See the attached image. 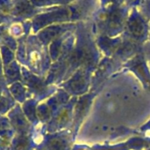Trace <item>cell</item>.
Masks as SVG:
<instances>
[{
	"mask_svg": "<svg viewBox=\"0 0 150 150\" xmlns=\"http://www.w3.org/2000/svg\"><path fill=\"white\" fill-rule=\"evenodd\" d=\"M6 117L10 120L15 133L21 135L30 134L33 125L25 116L21 104L16 103V105L6 115Z\"/></svg>",
	"mask_w": 150,
	"mask_h": 150,
	"instance_id": "6da1fadb",
	"label": "cell"
},
{
	"mask_svg": "<svg viewBox=\"0 0 150 150\" xmlns=\"http://www.w3.org/2000/svg\"><path fill=\"white\" fill-rule=\"evenodd\" d=\"M68 146L64 137L57 134H46L39 150H66Z\"/></svg>",
	"mask_w": 150,
	"mask_h": 150,
	"instance_id": "7a4b0ae2",
	"label": "cell"
},
{
	"mask_svg": "<svg viewBox=\"0 0 150 150\" xmlns=\"http://www.w3.org/2000/svg\"><path fill=\"white\" fill-rule=\"evenodd\" d=\"M127 28L131 35L135 38H142L146 33V26L144 20L138 14L132 13L128 20Z\"/></svg>",
	"mask_w": 150,
	"mask_h": 150,
	"instance_id": "3957f363",
	"label": "cell"
},
{
	"mask_svg": "<svg viewBox=\"0 0 150 150\" xmlns=\"http://www.w3.org/2000/svg\"><path fill=\"white\" fill-rule=\"evenodd\" d=\"M21 64L17 62L13 61L10 64L4 67L3 70V76L4 80L7 85L13 84L14 82L22 81V73H21Z\"/></svg>",
	"mask_w": 150,
	"mask_h": 150,
	"instance_id": "277c9868",
	"label": "cell"
},
{
	"mask_svg": "<svg viewBox=\"0 0 150 150\" xmlns=\"http://www.w3.org/2000/svg\"><path fill=\"white\" fill-rule=\"evenodd\" d=\"M8 90L14 101L19 104H22L29 98L28 89L21 81L8 85Z\"/></svg>",
	"mask_w": 150,
	"mask_h": 150,
	"instance_id": "5b68a950",
	"label": "cell"
},
{
	"mask_svg": "<svg viewBox=\"0 0 150 150\" xmlns=\"http://www.w3.org/2000/svg\"><path fill=\"white\" fill-rule=\"evenodd\" d=\"M21 105V108L25 116L27 117L28 121L32 124V125L34 126V125H38L40 123L37 117V114H36L38 101L34 98H28L25 103H23Z\"/></svg>",
	"mask_w": 150,
	"mask_h": 150,
	"instance_id": "8992f818",
	"label": "cell"
},
{
	"mask_svg": "<svg viewBox=\"0 0 150 150\" xmlns=\"http://www.w3.org/2000/svg\"><path fill=\"white\" fill-rule=\"evenodd\" d=\"M124 12L119 8L112 9L107 18V26L110 30H117L121 28L124 21Z\"/></svg>",
	"mask_w": 150,
	"mask_h": 150,
	"instance_id": "52a82bcc",
	"label": "cell"
},
{
	"mask_svg": "<svg viewBox=\"0 0 150 150\" xmlns=\"http://www.w3.org/2000/svg\"><path fill=\"white\" fill-rule=\"evenodd\" d=\"M15 135V132L6 116L0 117V137L12 141Z\"/></svg>",
	"mask_w": 150,
	"mask_h": 150,
	"instance_id": "ba28073f",
	"label": "cell"
},
{
	"mask_svg": "<svg viewBox=\"0 0 150 150\" xmlns=\"http://www.w3.org/2000/svg\"><path fill=\"white\" fill-rule=\"evenodd\" d=\"M62 31H63V27H61V26L50 27V28H48L45 30L42 31L39 35V38L42 42L47 43L50 41L56 39L57 37V35Z\"/></svg>",
	"mask_w": 150,
	"mask_h": 150,
	"instance_id": "9c48e42d",
	"label": "cell"
},
{
	"mask_svg": "<svg viewBox=\"0 0 150 150\" xmlns=\"http://www.w3.org/2000/svg\"><path fill=\"white\" fill-rule=\"evenodd\" d=\"M1 59L3 63V66H6L10 64L12 62L14 61V54L13 52V50L10 48L4 46L1 48Z\"/></svg>",
	"mask_w": 150,
	"mask_h": 150,
	"instance_id": "30bf717a",
	"label": "cell"
},
{
	"mask_svg": "<svg viewBox=\"0 0 150 150\" xmlns=\"http://www.w3.org/2000/svg\"><path fill=\"white\" fill-rule=\"evenodd\" d=\"M8 91V85L5 81L4 78L0 79V98Z\"/></svg>",
	"mask_w": 150,
	"mask_h": 150,
	"instance_id": "8fae6325",
	"label": "cell"
},
{
	"mask_svg": "<svg viewBox=\"0 0 150 150\" xmlns=\"http://www.w3.org/2000/svg\"><path fill=\"white\" fill-rule=\"evenodd\" d=\"M28 10H30V6L26 3H21L17 6V11L19 13H26Z\"/></svg>",
	"mask_w": 150,
	"mask_h": 150,
	"instance_id": "7c38bea8",
	"label": "cell"
},
{
	"mask_svg": "<svg viewBox=\"0 0 150 150\" xmlns=\"http://www.w3.org/2000/svg\"><path fill=\"white\" fill-rule=\"evenodd\" d=\"M3 70H4V66H3V63H2V59H1V56H0V79H3Z\"/></svg>",
	"mask_w": 150,
	"mask_h": 150,
	"instance_id": "4fadbf2b",
	"label": "cell"
},
{
	"mask_svg": "<svg viewBox=\"0 0 150 150\" xmlns=\"http://www.w3.org/2000/svg\"><path fill=\"white\" fill-rule=\"evenodd\" d=\"M126 1L129 3V4H132V5H134V4H137L139 0H126Z\"/></svg>",
	"mask_w": 150,
	"mask_h": 150,
	"instance_id": "5bb4252c",
	"label": "cell"
},
{
	"mask_svg": "<svg viewBox=\"0 0 150 150\" xmlns=\"http://www.w3.org/2000/svg\"><path fill=\"white\" fill-rule=\"evenodd\" d=\"M146 6H147L148 12L150 13V0H146Z\"/></svg>",
	"mask_w": 150,
	"mask_h": 150,
	"instance_id": "9a60e30c",
	"label": "cell"
},
{
	"mask_svg": "<svg viewBox=\"0 0 150 150\" xmlns=\"http://www.w3.org/2000/svg\"><path fill=\"white\" fill-rule=\"evenodd\" d=\"M2 35H3V28H0V39L2 38Z\"/></svg>",
	"mask_w": 150,
	"mask_h": 150,
	"instance_id": "2e32d148",
	"label": "cell"
},
{
	"mask_svg": "<svg viewBox=\"0 0 150 150\" xmlns=\"http://www.w3.org/2000/svg\"><path fill=\"white\" fill-rule=\"evenodd\" d=\"M60 1H62V2H68V1H70V0H60Z\"/></svg>",
	"mask_w": 150,
	"mask_h": 150,
	"instance_id": "e0dca14e",
	"label": "cell"
},
{
	"mask_svg": "<svg viewBox=\"0 0 150 150\" xmlns=\"http://www.w3.org/2000/svg\"><path fill=\"white\" fill-rule=\"evenodd\" d=\"M105 1H107V2H111V1H114V0H105Z\"/></svg>",
	"mask_w": 150,
	"mask_h": 150,
	"instance_id": "ac0fdd59",
	"label": "cell"
},
{
	"mask_svg": "<svg viewBox=\"0 0 150 150\" xmlns=\"http://www.w3.org/2000/svg\"><path fill=\"white\" fill-rule=\"evenodd\" d=\"M0 21H1V16H0Z\"/></svg>",
	"mask_w": 150,
	"mask_h": 150,
	"instance_id": "d6986e66",
	"label": "cell"
}]
</instances>
